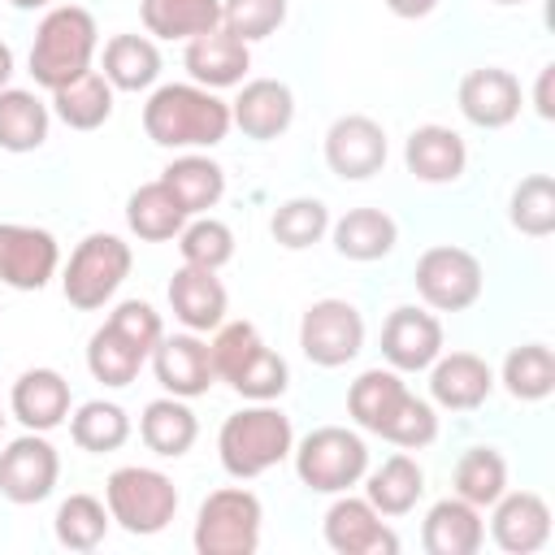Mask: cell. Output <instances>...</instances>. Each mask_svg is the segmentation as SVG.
Here are the masks:
<instances>
[{"label":"cell","instance_id":"6da1fadb","mask_svg":"<svg viewBox=\"0 0 555 555\" xmlns=\"http://www.w3.org/2000/svg\"><path fill=\"white\" fill-rule=\"evenodd\" d=\"M347 412L360 429H369L403 451H421L438 438L434 403L416 399L395 369H364L347 390Z\"/></svg>","mask_w":555,"mask_h":555},{"label":"cell","instance_id":"7a4b0ae2","mask_svg":"<svg viewBox=\"0 0 555 555\" xmlns=\"http://www.w3.org/2000/svg\"><path fill=\"white\" fill-rule=\"evenodd\" d=\"M143 130L156 147H217L230 134V104L199 82H165L143 104Z\"/></svg>","mask_w":555,"mask_h":555},{"label":"cell","instance_id":"3957f363","mask_svg":"<svg viewBox=\"0 0 555 555\" xmlns=\"http://www.w3.org/2000/svg\"><path fill=\"white\" fill-rule=\"evenodd\" d=\"M208 351H212L217 382H230L251 403H269L291 386L286 360L273 347H264V338L251 321H221L212 330Z\"/></svg>","mask_w":555,"mask_h":555},{"label":"cell","instance_id":"277c9868","mask_svg":"<svg viewBox=\"0 0 555 555\" xmlns=\"http://www.w3.org/2000/svg\"><path fill=\"white\" fill-rule=\"evenodd\" d=\"M295 447V429L291 416L273 403H251L234 416H225L221 434H217V455L221 468L234 481H251L260 473H269L273 464H282Z\"/></svg>","mask_w":555,"mask_h":555},{"label":"cell","instance_id":"5b68a950","mask_svg":"<svg viewBox=\"0 0 555 555\" xmlns=\"http://www.w3.org/2000/svg\"><path fill=\"white\" fill-rule=\"evenodd\" d=\"M95 43H100L95 17L82 4H56V9H48L43 22H39V30H35V43H30V78L43 91H56V87L74 82L78 74L91 69Z\"/></svg>","mask_w":555,"mask_h":555},{"label":"cell","instance_id":"8992f818","mask_svg":"<svg viewBox=\"0 0 555 555\" xmlns=\"http://www.w3.org/2000/svg\"><path fill=\"white\" fill-rule=\"evenodd\" d=\"M104 507L108 516L134 533V538H152L160 533L173 512H178V490L160 468H143V464H126L113 468L104 481Z\"/></svg>","mask_w":555,"mask_h":555},{"label":"cell","instance_id":"52a82bcc","mask_svg":"<svg viewBox=\"0 0 555 555\" xmlns=\"http://www.w3.org/2000/svg\"><path fill=\"white\" fill-rule=\"evenodd\" d=\"M291 455H295L299 481L317 494H343L369 473L364 438L356 429H343V425H321V429L304 434L291 447Z\"/></svg>","mask_w":555,"mask_h":555},{"label":"cell","instance_id":"ba28073f","mask_svg":"<svg viewBox=\"0 0 555 555\" xmlns=\"http://www.w3.org/2000/svg\"><path fill=\"white\" fill-rule=\"evenodd\" d=\"M130 264H134L130 243L95 230L74 247V256L61 273V291L78 312H95L121 291V282L130 278Z\"/></svg>","mask_w":555,"mask_h":555},{"label":"cell","instance_id":"9c48e42d","mask_svg":"<svg viewBox=\"0 0 555 555\" xmlns=\"http://www.w3.org/2000/svg\"><path fill=\"white\" fill-rule=\"evenodd\" d=\"M260 520L264 507L251 490L221 486L199 503L191 542L199 555H251L260 546Z\"/></svg>","mask_w":555,"mask_h":555},{"label":"cell","instance_id":"30bf717a","mask_svg":"<svg viewBox=\"0 0 555 555\" xmlns=\"http://www.w3.org/2000/svg\"><path fill=\"white\" fill-rule=\"evenodd\" d=\"M412 282H416V295L434 312H464L481 299L486 273H481V260L468 247L438 243V247L421 251V260L412 269Z\"/></svg>","mask_w":555,"mask_h":555},{"label":"cell","instance_id":"8fae6325","mask_svg":"<svg viewBox=\"0 0 555 555\" xmlns=\"http://www.w3.org/2000/svg\"><path fill=\"white\" fill-rule=\"evenodd\" d=\"M299 347L317 369H343L364 347V317L351 299H317L299 317Z\"/></svg>","mask_w":555,"mask_h":555},{"label":"cell","instance_id":"7c38bea8","mask_svg":"<svg viewBox=\"0 0 555 555\" xmlns=\"http://www.w3.org/2000/svg\"><path fill=\"white\" fill-rule=\"evenodd\" d=\"M56 477H61V455L35 429H26L0 451V494L17 507L43 503L56 490Z\"/></svg>","mask_w":555,"mask_h":555},{"label":"cell","instance_id":"4fadbf2b","mask_svg":"<svg viewBox=\"0 0 555 555\" xmlns=\"http://www.w3.org/2000/svg\"><path fill=\"white\" fill-rule=\"evenodd\" d=\"M61 247L48 230L0 221V282L13 291H43L56 278Z\"/></svg>","mask_w":555,"mask_h":555},{"label":"cell","instance_id":"5bb4252c","mask_svg":"<svg viewBox=\"0 0 555 555\" xmlns=\"http://www.w3.org/2000/svg\"><path fill=\"white\" fill-rule=\"evenodd\" d=\"M325 165L343 182H364L386 165V130L364 113H343L325 130Z\"/></svg>","mask_w":555,"mask_h":555},{"label":"cell","instance_id":"9a60e30c","mask_svg":"<svg viewBox=\"0 0 555 555\" xmlns=\"http://www.w3.org/2000/svg\"><path fill=\"white\" fill-rule=\"evenodd\" d=\"M325 542L338 555H395L399 551V533L382 520V512L369 499H351L347 490L325 512Z\"/></svg>","mask_w":555,"mask_h":555},{"label":"cell","instance_id":"2e32d148","mask_svg":"<svg viewBox=\"0 0 555 555\" xmlns=\"http://www.w3.org/2000/svg\"><path fill=\"white\" fill-rule=\"evenodd\" d=\"M382 356L395 373H421L442 356V321L425 308H395L382 325Z\"/></svg>","mask_w":555,"mask_h":555},{"label":"cell","instance_id":"e0dca14e","mask_svg":"<svg viewBox=\"0 0 555 555\" xmlns=\"http://www.w3.org/2000/svg\"><path fill=\"white\" fill-rule=\"evenodd\" d=\"M152 369H156V382L178 399H199L217 382L212 351L191 330L186 334H160V343L152 347Z\"/></svg>","mask_w":555,"mask_h":555},{"label":"cell","instance_id":"ac0fdd59","mask_svg":"<svg viewBox=\"0 0 555 555\" xmlns=\"http://www.w3.org/2000/svg\"><path fill=\"white\" fill-rule=\"evenodd\" d=\"M490 516V538L507 555H533L551 542V507L533 490H503Z\"/></svg>","mask_w":555,"mask_h":555},{"label":"cell","instance_id":"d6986e66","mask_svg":"<svg viewBox=\"0 0 555 555\" xmlns=\"http://www.w3.org/2000/svg\"><path fill=\"white\" fill-rule=\"evenodd\" d=\"M455 100H460V113L481 130H503L520 117V82H516V74H507L499 65L468 69L460 78Z\"/></svg>","mask_w":555,"mask_h":555},{"label":"cell","instance_id":"ffe728a7","mask_svg":"<svg viewBox=\"0 0 555 555\" xmlns=\"http://www.w3.org/2000/svg\"><path fill=\"white\" fill-rule=\"evenodd\" d=\"M291 121H295V95L278 78H251L230 100V126H238L256 143H269L278 134H286Z\"/></svg>","mask_w":555,"mask_h":555},{"label":"cell","instance_id":"44dd1931","mask_svg":"<svg viewBox=\"0 0 555 555\" xmlns=\"http://www.w3.org/2000/svg\"><path fill=\"white\" fill-rule=\"evenodd\" d=\"M191 82L208 87V91H221V87H238L243 74L251 69V52L238 35H230L225 26H212L208 35H195L186 39V56H182Z\"/></svg>","mask_w":555,"mask_h":555},{"label":"cell","instance_id":"7402d4cb","mask_svg":"<svg viewBox=\"0 0 555 555\" xmlns=\"http://www.w3.org/2000/svg\"><path fill=\"white\" fill-rule=\"evenodd\" d=\"M494 373L477 351H451L429 364V395L447 412H473L490 399Z\"/></svg>","mask_w":555,"mask_h":555},{"label":"cell","instance_id":"603a6c76","mask_svg":"<svg viewBox=\"0 0 555 555\" xmlns=\"http://www.w3.org/2000/svg\"><path fill=\"white\" fill-rule=\"evenodd\" d=\"M225 286L217 278V269H199V264H182L169 278V308L173 317L191 330V334H208L225 321Z\"/></svg>","mask_w":555,"mask_h":555},{"label":"cell","instance_id":"cb8c5ba5","mask_svg":"<svg viewBox=\"0 0 555 555\" xmlns=\"http://www.w3.org/2000/svg\"><path fill=\"white\" fill-rule=\"evenodd\" d=\"M403 165L416 182H429V186H442V182H455L464 178V165H468V147L464 139L451 130V126H416L403 143Z\"/></svg>","mask_w":555,"mask_h":555},{"label":"cell","instance_id":"d4e9b609","mask_svg":"<svg viewBox=\"0 0 555 555\" xmlns=\"http://www.w3.org/2000/svg\"><path fill=\"white\" fill-rule=\"evenodd\" d=\"M486 542V525H481V507L464 503L460 494L438 499L425 512L421 525V546L429 555H477Z\"/></svg>","mask_w":555,"mask_h":555},{"label":"cell","instance_id":"484cf974","mask_svg":"<svg viewBox=\"0 0 555 555\" xmlns=\"http://www.w3.org/2000/svg\"><path fill=\"white\" fill-rule=\"evenodd\" d=\"M9 408H13V416H17L26 429L48 434V429H56V425L69 416V382H65L56 369H26V373L13 382Z\"/></svg>","mask_w":555,"mask_h":555},{"label":"cell","instance_id":"4316f807","mask_svg":"<svg viewBox=\"0 0 555 555\" xmlns=\"http://www.w3.org/2000/svg\"><path fill=\"white\" fill-rule=\"evenodd\" d=\"M330 234H334V251H338L343 260H360V264L390 256L395 243H399V225H395V217L382 212V208H347V212L330 225Z\"/></svg>","mask_w":555,"mask_h":555},{"label":"cell","instance_id":"83f0119b","mask_svg":"<svg viewBox=\"0 0 555 555\" xmlns=\"http://www.w3.org/2000/svg\"><path fill=\"white\" fill-rule=\"evenodd\" d=\"M139 438H143L147 451H156V455H165V460H178V455H186V451L195 447L199 421H195V412L186 408V399L165 395V399H152V403L143 408V416H139Z\"/></svg>","mask_w":555,"mask_h":555},{"label":"cell","instance_id":"f1b7e54d","mask_svg":"<svg viewBox=\"0 0 555 555\" xmlns=\"http://www.w3.org/2000/svg\"><path fill=\"white\" fill-rule=\"evenodd\" d=\"M186 221H191L186 208L173 199V191H169L160 178L134 186L130 199H126V225H130V234H139L143 243H169V238L182 234Z\"/></svg>","mask_w":555,"mask_h":555},{"label":"cell","instance_id":"f546056e","mask_svg":"<svg viewBox=\"0 0 555 555\" xmlns=\"http://www.w3.org/2000/svg\"><path fill=\"white\" fill-rule=\"evenodd\" d=\"M160 182L173 191V199L186 208V217H199L208 212L221 195H225V169L199 152H186V156H173L160 173Z\"/></svg>","mask_w":555,"mask_h":555},{"label":"cell","instance_id":"4dcf8cb0","mask_svg":"<svg viewBox=\"0 0 555 555\" xmlns=\"http://www.w3.org/2000/svg\"><path fill=\"white\" fill-rule=\"evenodd\" d=\"M52 113L69 130H100L113 117V82L100 69H87L74 82L52 91Z\"/></svg>","mask_w":555,"mask_h":555},{"label":"cell","instance_id":"1f68e13d","mask_svg":"<svg viewBox=\"0 0 555 555\" xmlns=\"http://www.w3.org/2000/svg\"><path fill=\"white\" fill-rule=\"evenodd\" d=\"M425 494V468L412 460V455H390L382 460V468L369 473V486H364V499L382 512V516H408Z\"/></svg>","mask_w":555,"mask_h":555},{"label":"cell","instance_id":"d6a6232c","mask_svg":"<svg viewBox=\"0 0 555 555\" xmlns=\"http://www.w3.org/2000/svg\"><path fill=\"white\" fill-rule=\"evenodd\" d=\"M139 17L156 39H195L221 26V0H139Z\"/></svg>","mask_w":555,"mask_h":555},{"label":"cell","instance_id":"836d02e7","mask_svg":"<svg viewBox=\"0 0 555 555\" xmlns=\"http://www.w3.org/2000/svg\"><path fill=\"white\" fill-rule=\"evenodd\" d=\"M48 104L35 95V91H22V87H4L0 91V147L4 152H35L43 147L48 139Z\"/></svg>","mask_w":555,"mask_h":555},{"label":"cell","instance_id":"e575fe53","mask_svg":"<svg viewBox=\"0 0 555 555\" xmlns=\"http://www.w3.org/2000/svg\"><path fill=\"white\" fill-rule=\"evenodd\" d=\"M104 78L113 91H147L160 78V52L147 35H113L104 43Z\"/></svg>","mask_w":555,"mask_h":555},{"label":"cell","instance_id":"d590c367","mask_svg":"<svg viewBox=\"0 0 555 555\" xmlns=\"http://www.w3.org/2000/svg\"><path fill=\"white\" fill-rule=\"evenodd\" d=\"M143 360H147V356H143L117 325H108V321H104V325L91 334V343H87V369H91V377L104 382V386H113V390L130 386V382L139 377Z\"/></svg>","mask_w":555,"mask_h":555},{"label":"cell","instance_id":"8d00e7d4","mask_svg":"<svg viewBox=\"0 0 555 555\" xmlns=\"http://www.w3.org/2000/svg\"><path fill=\"white\" fill-rule=\"evenodd\" d=\"M503 390L520 403H542L555 390V356L546 343L512 347L503 360Z\"/></svg>","mask_w":555,"mask_h":555},{"label":"cell","instance_id":"74e56055","mask_svg":"<svg viewBox=\"0 0 555 555\" xmlns=\"http://www.w3.org/2000/svg\"><path fill=\"white\" fill-rule=\"evenodd\" d=\"M69 438H74V447H82L91 455H108V451L126 447L130 416H126V408H117L108 399H91L69 416Z\"/></svg>","mask_w":555,"mask_h":555},{"label":"cell","instance_id":"f35d334b","mask_svg":"<svg viewBox=\"0 0 555 555\" xmlns=\"http://www.w3.org/2000/svg\"><path fill=\"white\" fill-rule=\"evenodd\" d=\"M455 494L473 507H490L503 490H507V460L494 451V447H468L460 460H455Z\"/></svg>","mask_w":555,"mask_h":555},{"label":"cell","instance_id":"ab89813d","mask_svg":"<svg viewBox=\"0 0 555 555\" xmlns=\"http://www.w3.org/2000/svg\"><path fill=\"white\" fill-rule=\"evenodd\" d=\"M108 520L113 516H108V507L95 494H69L56 507L52 529H56V542L65 551H95L104 542V533H108Z\"/></svg>","mask_w":555,"mask_h":555},{"label":"cell","instance_id":"60d3db41","mask_svg":"<svg viewBox=\"0 0 555 555\" xmlns=\"http://www.w3.org/2000/svg\"><path fill=\"white\" fill-rule=\"evenodd\" d=\"M507 221L529 238H546L555 230V182H551V173H529L512 186Z\"/></svg>","mask_w":555,"mask_h":555},{"label":"cell","instance_id":"b9f144b4","mask_svg":"<svg viewBox=\"0 0 555 555\" xmlns=\"http://www.w3.org/2000/svg\"><path fill=\"white\" fill-rule=\"evenodd\" d=\"M325 230H330V208L321 199H308V195H295V199L278 204L273 217H269V234L286 251H304V247L321 243Z\"/></svg>","mask_w":555,"mask_h":555},{"label":"cell","instance_id":"7bdbcfd3","mask_svg":"<svg viewBox=\"0 0 555 555\" xmlns=\"http://www.w3.org/2000/svg\"><path fill=\"white\" fill-rule=\"evenodd\" d=\"M178 251H182V264L221 269V264L234 260V234H230V225L217 221V217H195V221L182 225Z\"/></svg>","mask_w":555,"mask_h":555},{"label":"cell","instance_id":"ee69618b","mask_svg":"<svg viewBox=\"0 0 555 555\" xmlns=\"http://www.w3.org/2000/svg\"><path fill=\"white\" fill-rule=\"evenodd\" d=\"M286 22V0H221V26L243 43L269 39Z\"/></svg>","mask_w":555,"mask_h":555},{"label":"cell","instance_id":"f6af8a7d","mask_svg":"<svg viewBox=\"0 0 555 555\" xmlns=\"http://www.w3.org/2000/svg\"><path fill=\"white\" fill-rule=\"evenodd\" d=\"M108 325H117L143 356H152V347L160 343V312L152 308V304H143V299H121L113 312H108Z\"/></svg>","mask_w":555,"mask_h":555},{"label":"cell","instance_id":"bcb514c9","mask_svg":"<svg viewBox=\"0 0 555 555\" xmlns=\"http://www.w3.org/2000/svg\"><path fill=\"white\" fill-rule=\"evenodd\" d=\"M551 82H555V65H542V74H538V87H533V108H538V117H555V100H551Z\"/></svg>","mask_w":555,"mask_h":555},{"label":"cell","instance_id":"7dc6e473","mask_svg":"<svg viewBox=\"0 0 555 555\" xmlns=\"http://www.w3.org/2000/svg\"><path fill=\"white\" fill-rule=\"evenodd\" d=\"M386 9H390L395 17L416 22V17H429V13L438 9V0H386Z\"/></svg>","mask_w":555,"mask_h":555},{"label":"cell","instance_id":"c3c4849f","mask_svg":"<svg viewBox=\"0 0 555 555\" xmlns=\"http://www.w3.org/2000/svg\"><path fill=\"white\" fill-rule=\"evenodd\" d=\"M9 78H13V48L0 39V91L9 87Z\"/></svg>","mask_w":555,"mask_h":555},{"label":"cell","instance_id":"681fc988","mask_svg":"<svg viewBox=\"0 0 555 555\" xmlns=\"http://www.w3.org/2000/svg\"><path fill=\"white\" fill-rule=\"evenodd\" d=\"M13 9H43V4H52V0H9Z\"/></svg>","mask_w":555,"mask_h":555},{"label":"cell","instance_id":"f907efd6","mask_svg":"<svg viewBox=\"0 0 555 555\" xmlns=\"http://www.w3.org/2000/svg\"><path fill=\"white\" fill-rule=\"evenodd\" d=\"M0 434H4V408H0Z\"/></svg>","mask_w":555,"mask_h":555},{"label":"cell","instance_id":"816d5d0a","mask_svg":"<svg viewBox=\"0 0 555 555\" xmlns=\"http://www.w3.org/2000/svg\"><path fill=\"white\" fill-rule=\"evenodd\" d=\"M494 4H520V0H494Z\"/></svg>","mask_w":555,"mask_h":555}]
</instances>
